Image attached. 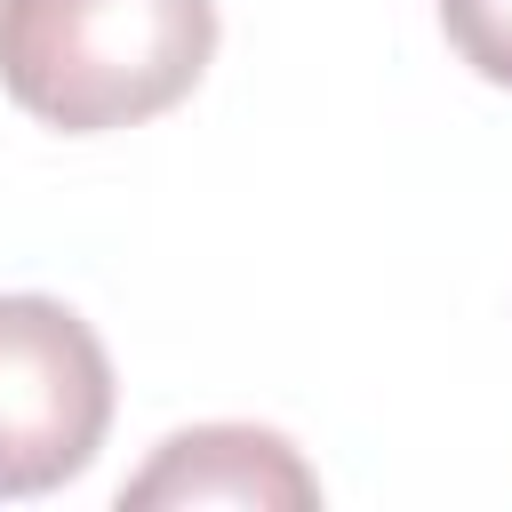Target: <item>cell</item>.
<instances>
[{
  "mask_svg": "<svg viewBox=\"0 0 512 512\" xmlns=\"http://www.w3.org/2000/svg\"><path fill=\"white\" fill-rule=\"evenodd\" d=\"M208 56L216 0H0V88L64 136L184 104Z\"/></svg>",
  "mask_w": 512,
  "mask_h": 512,
  "instance_id": "obj_1",
  "label": "cell"
},
{
  "mask_svg": "<svg viewBox=\"0 0 512 512\" xmlns=\"http://www.w3.org/2000/svg\"><path fill=\"white\" fill-rule=\"evenodd\" d=\"M112 424V360L56 296H0V496L80 480Z\"/></svg>",
  "mask_w": 512,
  "mask_h": 512,
  "instance_id": "obj_2",
  "label": "cell"
},
{
  "mask_svg": "<svg viewBox=\"0 0 512 512\" xmlns=\"http://www.w3.org/2000/svg\"><path fill=\"white\" fill-rule=\"evenodd\" d=\"M120 504H136V512H152V504H240V512L280 504V512H312L320 480L264 424H192V432L160 440V456L120 488Z\"/></svg>",
  "mask_w": 512,
  "mask_h": 512,
  "instance_id": "obj_3",
  "label": "cell"
},
{
  "mask_svg": "<svg viewBox=\"0 0 512 512\" xmlns=\"http://www.w3.org/2000/svg\"><path fill=\"white\" fill-rule=\"evenodd\" d=\"M440 32L480 80L512 88V0H440Z\"/></svg>",
  "mask_w": 512,
  "mask_h": 512,
  "instance_id": "obj_4",
  "label": "cell"
}]
</instances>
